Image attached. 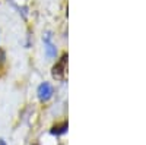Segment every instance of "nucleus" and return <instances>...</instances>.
<instances>
[{"instance_id":"39448f33","label":"nucleus","mask_w":146,"mask_h":145,"mask_svg":"<svg viewBox=\"0 0 146 145\" xmlns=\"http://www.w3.org/2000/svg\"><path fill=\"white\" fill-rule=\"evenodd\" d=\"M0 145H6V142H5L3 139H0Z\"/></svg>"},{"instance_id":"20e7f679","label":"nucleus","mask_w":146,"mask_h":145,"mask_svg":"<svg viewBox=\"0 0 146 145\" xmlns=\"http://www.w3.org/2000/svg\"><path fill=\"white\" fill-rule=\"evenodd\" d=\"M67 130V123H63L62 126H54L53 129H51V134L53 135H62V134H64V132Z\"/></svg>"},{"instance_id":"f257e3e1","label":"nucleus","mask_w":146,"mask_h":145,"mask_svg":"<svg viewBox=\"0 0 146 145\" xmlns=\"http://www.w3.org/2000/svg\"><path fill=\"white\" fill-rule=\"evenodd\" d=\"M36 94H38V98H40L41 101H48V100L53 97V94H54L51 84L42 82L41 85L38 87V90H36Z\"/></svg>"},{"instance_id":"f03ea898","label":"nucleus","mask_w":146,"mask_h":145,"mask_svg":"<svg viewBox=\"0 0 146 145\" xmlns=\"http://www.w3.org/2000/svg\"><path fill=\"white\" fill-rule=\"evenodd\" d=\"M42 41H44V48H45V54H47V57H50V59H53V57H56V54H57V48H56V45H54V43H53V35L50 34V32H47L44 37H42Z\"/></svg>"},{"instance_id":"7ed1b4c3","label":"nucleus","mask_w":146,"mask_h":145,"mask_svg":"<svg viewBox=\"0 0 146 145\" xmlns=\"http://www.w3.org/2000/svg\"><path fill=\"white\" fill-rule=\"evenodd\" d=\"M66 54L63 56V59H62V62L60 63H57L54 67H53V76L54 78H62V75L64 74V63H66Z\"/></svg>"}]
</instances>
